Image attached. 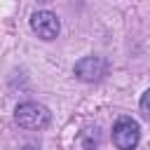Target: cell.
<instances>
[{
  "label": "cell",
  "instance_id": "cell-4",
  "mask_svg": "<svg viewBox=\"0 0 150 150\" xmlns=\"http://www.w3.org/2000/svg\"><path fill=\"white\" fill-rule=\"evenodd\" d=\"M108 70V63L101 56H84L75 63V77L84 82H98Z\"/></svg>",
  "mask_w": 150,
  "mask_h": 150
},
{
  "label": "cell",
  "instance_id": "cell-5",
  "mask_svg": "<svg viewBox=\"0 0 150 150\" xmlns=\"http://www.w3.org/2000/svg\"><path fill=\"white\" fill-rule=\"evenodd\" d=\"M141 112H143L145 120H150V89L141 96Z\"/></svg>",
  "mask_w": 150,
  "mask_h": 150
},
{
  "label": "cell",
  "instance_id": "cell-7",
  "mask_svg": "<svg viewBox=\"0 0 150 150\" xmlns=\"http://www.w3.org/2000/svg\"><path fill=\"white\" fill-rule=\"evenodd\" d=\"M42 2H49V0H42Z\"/></svg>",
  "mask_w": 150,
  "mask_h": 150
},
{
  "label": "cell",
  "instance_id": "cell-2",
  "mask_svg": "<svg viewBox=\"0 0 150 150\" xmlns=\"http://www.w3.org/2000/svg\"><path fill=\"white\" fill-rule=\"evenodd\" d=\"M141 138V129L131 117H120L112 127V143L120 150H134L138 145Z\"/></svg>",
  "mask_w": 150,
  "mask_h": 150
},
{
  "label": "cell",
  "instance_id": "cell-6",
  "mask_svg": "<svg viewBox=\"0 0 150 150\" xmlns=\"http://www.w3.org/2000/svg\"><path fill=\"white\" fill-rule=\"evenodd\" d=\"M23 150H35V148H23Z\"/></svg>",
  "mask_w": 150,
  "mask_h": 150
},
{
  "label": "cell",
  "instance_id": "cell-3",
  "mask_svg": "<svg viewBox=\"0 0 150 150\" xmlns=\"http://www.w3.org/2000/svg\"><path fill=\"white\" fill-rule=\"evenodd\" d=\"M30 28H33V33H35L38 38H42V40H54V38L59 35L61 23H59V19H56L54 12L42 9V12H35V14L30 16Z\"/></svg>",
  "mask_w": 150,
  "mask_h": 150
},
{
  "label": "cell",
  "instance_id": "cell-1",
  "mask_svg": "<svg viewBox=\"0 0 150 150\" xmlns=\"http://www.w3.org/2000/svg\"><path fill=\"white\" fill-rule=\"evenodd\" d=\"M14 115H16L19 127H23V129H42L49 124V110L40 103H33V101L16 105Z\"/></svg>",
  "mask_w": 150,
  "mask_h": 150
}]
</instances>
